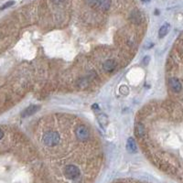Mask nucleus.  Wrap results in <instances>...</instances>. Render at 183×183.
<instances>
[{
	"label": "nucleus",
	"instance_id": "obj_1",
	"mask_svg": "<svg viewBox=\"0 0 183 183\" xmlns=\"http://www.w3.org/2000/svg\"><path fill=\"white\" fill-rule=\"evenodd\" d=\"M60 140H61V137L59 133L55 131L46 132L42 137V141L47 147H54L60 143Z\"/></svg>",
	"mask_w": 183,
	"mask_h": 183
},
{
	"label": "nucleus",
	"instance_id": "obj_2",
	"mask_svg": "<svg viewBox=\"0 0 183 183\" xmlns=\"http://www.w3.org/2000/svg\"><path fill=\"white\" fill-rule=\"evenodd\" d=\"M63 174L64 176L69 178V179H76L80 177L81 175V170L75 165H67L64 169H63Z\"/></svg>",
	"mask_w": 183,
	"mask_h": 183
},
{
	"label": "nucleus",
	"instance_id": "obj_3",
	"mask_svg": "<svg viewBox=\"0 0 183 183\" xmlns=\"http://www.w3.org/2000/svg\"><path fill=\"white\" fill-rule=\"evenodd\" d=\"M75 135L78 140L82 142L86 141L90 138V132L89 129L84 125H79L75 130Z\"/></svg>",
	"mask_w": 183,
	"mask_h": 183
},
{
	"label": "nucleus",
	"instance_id": "obj_4",
	"mask_svg": "<svg viewBox=\"0 0 183 183\" xmlns=\"http://www.w3.org/2000/svg\"><path fill=\"white\" fill-rule=\"evenodd\" d=\"M169 86L171 88V90L176 93H178L182 91V84L180 83V81L176 77H172L169 79Z\"/></svg>",
	"mask_w": 183,
	"mask_h": 183
},
{
	"label": "nucleus",
	"instance_id": "obj_5",
	"mask_svg": "<svg viewBox=\"0 0 183 183\" xmlns=\"http://www.w3.org/2000/svg\"><path fill=\"white\" fill-rule=\"evenodd\" d=\"M129 18L132 23L137 24V25L140 24L143 21V16H142L141 12L139 10H137V9L133 10L131 12V14H130V16H129Z\"/></svg>",
	"mask_w": 183,
	"mask_h": 183
},
{
	"label": "nucleus",
	"instance_id": "obj_6",
	"mask_svg": "<svg viewBox=\"0 0 183 183\" xmlns=\"http://www.w3.org/2000/svg\"><path fill=\"white\" fill-rule=\"evenodd\" d=\"M116 67V62L113 59H109L107 61H106L103 64V70L107 71V72H110V71H113Z\"/></svg>",
	"mask_w": 183,
	"mask_h": 183
},
{
	"label": "nucleus",
	"instance_id": "obj_7",
	"mask_svg": "<svg viewBox=\"0 0 183 183\" xmlns=\"http://www.w3.org/2000/svg\"><path fill=\"white\" fill-rule=\"evenodd\" d=\"M39 110V106H30L29 107L26 108L23 112H22V116L23 117H27V116H30L34 114H36L38 111Z\"/></svg>",
	"mask_w": 183,
	"mask_h": 183
},
{
	"label": "nucleus",
	"instance_id": "obj_8",
	"mask_svg": "<svg viewBox=\"0 0 183 183\" xmlns=\"http://www.w3.org/2000/svg\"><path fill=\"white\" fill-rule=\"evenodd\" d=\"M111 7V0H99L97 4V8L103 10V11H107Z\"/></svg>",
	"mask_w": 183,
	"mask_h": 183
},
{
	"label": "nucleus",
	"instance_id": "obj_9",
	"mask_svg": "<svg viewBox=\"0 0 183 183\" xmlns=\"http://www.w3.org/2000/svg\"><path fill=\"white\" fill-rule=\"evenodd\" d=\"M126 149L131 152V153H134V152H137V145L135 143V140L134 138L130 137L127 139V142H126Z\"/></svg>",
	"mask_w": 183,
	"mask_h": 183
},
{
	"label": "nucleus",
	"instance_id": "obj_10",
	"mask_svg": "<svg viewBox=\"0 0 183 183\" xmlns=\"http://www.w3.org/2000/svg\"><path fill=\"white\" fill-rule=\"evenodd\" d=\"M169 30H170V25L168 24V23L164 24L159 30V38H164L169 33Z\"/></svg>",
	"mask_w": 183,
	"mask_h": 183
},
{
	"label": "nucleus",
	"instance_id": "obj_11",
	"mask_svg": "<svg viewBox=\"0 0 183 183\" xmlns=\"http://www.w3.org/2000/svg\"><path fill=\"white\" fill-rule=\"evenodd\" d=\"M97 118H98V121H99L100 125H101L103 128H106V127L107 126V125H108V117H107L106 115L100 114V115H98Z\"/></svg>",
	"mask_w": 183,
	"mask_h": 183
},
{
	"label": "nucleus",
	"instance_id": "obj_12",
	"mask_svg": "<svg viewBox=\"0 0 183 183\" xmlns=\"http://www.w3.org/2000/svg\"><path fill=\"white\" fill-rule=\"evenodd\" d=\"M136 135L137 137H142L145 135V128L142 124H137L136 125Z\"/></svg>",
	"mask_w": 183,
	"mask_h": 183
},
{
	"label": "nucleus",
	"instance_id": "obj_13",
	"mask_svg": "<svg viewBox=\"0 0 183 183\" xmlns=\"http://www.w3.org/2000/svg\"><path fill=\"white\" fill-rule=\"evenodd\" d=\"M90 84V80L88 79V77H84V78H82L79 81H78V86H79L81 89H84L86 88Z\"/></svg>",
	"mask_w": 183,
	"mask_h": 183
},
{
	"label": "nucleus",
	"instance_id": "obj_14",
	"mask_svg": "<svg viewBox=\"0 0 183 183\" xmlns=\"http://www.w3.org/2000/svg\"><path fill=\"white\" fill-rule=\"evenodd\" d=\"M98 1H99V0H86L87 4L90 5L91 7H93V8H96V7H97Z\"/></svg>",
	"mask_w": 183,
	"mask_h": 183
},
{
	"label": "nucleus",
	"instance_id": "obj_15",
	"mask_svg": "<svg viewBox=\"0 0 183 183\" xmlns=\"http://www.w3.org/2000/svg\"><path fill=\"white\" fill-rule=\"evenodd\" d=\"M119 91H120V93H122V94H124V95H126V94H128V88L125 86V85H123V86H121L120 87V89H119Z\"/></svg>",
	"mask_w": 183,
	"mask_h": 183
},
{
	"label": "nucleus",
	"instance_id": "obj_16",
	"mask_svg": "<svg viewBox=\"0 0 183 183\" xmlns=\"http://www.w3.org/2000/svg\"><path fill=\"white\" fill-rule=\"evenodd\" d=\"M14 1H8V2H7L6 4H4L1 8H0V10H4V9H6V8H9V7H11L12 5H14Z\"/></svg>",
	"mask_w": 183,
	"mask_h": 183
},
{
	"label": "nucleus",
	"instance_id": "obj_17",
	"mask_svg": "<svg viewBox=\"0 0 183 183\" xmlns=\"http://www.w3.org/2000/svg\"><path fill=\"white\" fill-rule=\"evenodd\" d=\"M149 61H150V57H149V56H146V57L143 59L142 62H143V64H144V65H147V64H148V62H149Z\"/></svg>",
	"mask_w": 183,
	"mask_h": 183
},
{
	"label": "nucleus",
	"instance_id": "obj_18",
	"mask_svg": "<svg viewBox=\"0 0 183 183\" xmlns=\"http://www.w3.org/2000/svg\"><path fill=\"white\" fill-rule=\"evenodd\" d=\"M3 137H4V132L2 129H0V140L3 138Z\"/></svg>",
	"mask_w": 183,
	"mask_h": 183
}]
</instances>
